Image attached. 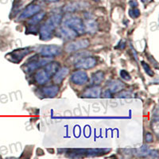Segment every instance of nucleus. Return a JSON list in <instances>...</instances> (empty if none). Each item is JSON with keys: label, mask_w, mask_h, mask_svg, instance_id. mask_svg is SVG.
<instances>
[{"label": "nucleus", "mask_w": 159, "mask_h": 159, "mask_svg": "<svg viewBox=\"0 0 159 159\" xmlns=\"http://www.w3.org/2000/svg\"><path fill=\"white\" fill-rule=\"evenodd\" d=\"M120 76L123 79L126 80H130V76L128 72L126 70H121L120 71Z\"/></svg>", "instance_id": "23"}, {"label": "nucleus", "mask_w": 159, "mask_h": 159, "mask_svg": "<svg viewBox=\"0 0 159 159\" xmlns=\"http://www.w3.org/2000/svg\"><path fill=\"white\" fill-rule=\"evenodd\" d=\"M142 65H143V69H144L145 72H147V74H148L150 76H154V72H153L151 68H150V66L146 63V62L142 61Z\"/></svg>", "instance_id": "21"}, {"label": "nucleus", "mask_w": 159, "mask_h": 159, "mask_svg": "<svg viewBox=\"0 0 159 159\" xmlns=\"http://www.w3.org/2000/svg\"><path fill=\"white\" fill-rule=\"evenodd\" d=\"M151 1H152V0H142V2H144V3H146V4L149 3V2H150Z\"/></svg>", "instance_id": "28"}, {"label": "nucleus", "mask_w": 159, "mask_h": 159, "mask_svg": "<svg viewBox=\"0 0 159 159\" xmlns=\"http://www.w3.org/2000/svg\"><path fill=\"white\" fill-rule=\"evenodd\" d=\"M45 12H38L37 13V14H35L34 15H33L32 17H31L30 19L29 20V24H30V25H36V24L39 23L41 21H42V19L44 18V17H45Z\"/></svg>", "instance_id": "19"}, {"label": "nucleus", "mask_w": 159, "mask_h": 159, "mask_svg": "<svg viewBox=\"0 0 159 159\" xmlns=\"http://www.w3.org/2000/svg\"><path fill=\"white\" fill-rule=\"evenodd\" d=\"M89 7V4L84 1H75L68 3L63 8V11L67 13H73L76 11L84 10Z\"/></svg>", "instance_id": "6"}, {"label": "nucleus", "mask_w": 159, "mask_h": 159, "mask_svg": "<svg viewBox=\"0 0 159 159\" xmlns=\"http://www.w3.org/2000/svg\"><path fill=\"white\" fill-rule=\"evenodd\" d=\"M102 96H103V97H104V98H111V92H110V90H109V89H107V91H105V92H103Z\"/></svg>", "instance_id": "25"}, {"label": "nucleus", "mask_w": 159, "mask_h": 159, "mask_svg": "<svg viewBox=\"0 0 159 159\" xmlns=\"http://www.w3.org/2000/svg\"><path fill=\"white\" fill-rule=\"evenodd\" d=\"M104 80V73L102 71H97L92 75L91 84L92 85H99Z\"/></svg>", "instance_id": "17"}, {"label": "nucleus", "mask_w": 159, "mask_h": 159, "mask_svg": "<svg viewBox=\"0 0 159 159\" xmlns=\"http://www.w3.org/2000/svg\"><path fill=\"white\" fill-rule=\"evenodd\" d=\"M45 2H58L60 0H44Z\"/></svg>", "instance_id": "27"}, {"label": "nucleus", "mask_w": 159, "mask_h": 159, "mask_svg": "<svg viewBox=\"0 0 159 159\" xmlns=\"http://www.w3.org/2000/svg\"><path fill=\"white\" fill-rule=\"evenodd\" d=\"M129 15L132 18H139L140 16V11L137 8H134V9H131L129 11Z\"/></svg>", "instance_id": "22"}, {"label": "nucleus", "mask_w": 159, "mask_h": 159, "mask_svg": "<svg viewBox=\"0 0 159 159\" xmlns=\"http://www.w3.org/2000/svg\"><path fill=\"white\" fill-rule=\"evenodd\" d=\"M84 24L85 32H88L89 34H95L98 30L97 22L92 18L87 19Z\"/></svg>", "instance_id": "14"}, {"label": "nucleus", "mask_w": 159, "mask_h": 159, "mask_svg": "<svg viewBox=\"0 0 159 159\" xmlns=\"http://www.w3.org/2000/svg\"><path fill=\"white\" fill-rule=\"evenodd\" d=\"M25 69L24 71L25 72H31L33 71H34L35 69H37L38 68L40 67L39 63H38V60H32L31 61H30L29 63H27L26 65H25Z\"/></svg>", "instance_id": "20"}, {"label": "nucleus", "mask_w": 159, "mask_h": 159, "mask_svg": "<svg viewBox=\"0 0 159 159\" xmlns=\"http://www.w3.org/2000/svg\"><path fill=\"white\" fill-rule=\"evenodd\" d=\"M102 89L98 85H92V87L88 88L84 92L83 97L84 98H99L101 96Z\"/></svg>", "instance_id": "11"}, {"label": "nucleus", "mask_w": 159, "mask_h": 159, "mask_svg": "<svg viewBox=\"0 0 159 159\" xmlns=\"http://www.w3.org/2000/svg\"><path fill=\"white\" fill-rule=\"evenodd\" d=\"M31 52V49L30 48H23V49H17V50L13 51L12 52L9 53L6 57L7 58L9 61L14 63H18L23 59L24 57L28 55Z\"/></svg>", "instance_id": "5"}, {"label": "nucleus", "mask_w": 159, "mask_h": 159, "mask_svg": "<svg viewBox=\"0 0 159 159\" xmlns=\"http://www.w3.org/2000/svg\"><path fill=\"white\" fill-rule=\"evenodd\" d=\"M62 49L61 46L56 45H44L39 49L40 54L45 57H52L58 56L61 53Z\"/></svg>", "instance_id": "3"}, {"label": "nucleus", "mask_w": 159, "mask_h": 159, "mask_svg": "<svg viewBox=\"0 0 159 159\" xmlns=\"http://www.w3.org/2000/svg\"><path fill=\"white\" fill-rule=\"evenodd\" d=\"M64 25L74 30L78 34H82L85 33L84 24L81 18L74 15H69L64 19Z\"/></svg>", "instance_id": "2"}, {"label": "nucleus", "mask_w": 159, "mask_h": 159, "mask_svg": "<svg viewBox=\"0 0 159 159\" xmlns=\"http://www.w3.org/2000/svg\"><path fill=\"white\" fill-rule=\"evenodd\" d=\"M34 79L38 84H45L49 80L50 76L45 69H40L35 73Z\"/></svg>", "instance_id": "12"}, {"label": "nucleus", "mask_w": 159, "mask_h": 159, "mask_svg": "<svg viewBox=\"0 0 159 159\" xmlns=\"http://www.w3.org/2000/svg\"><path fill=\"white\" fill-rule=\"evenodd\" d=\"M61 14H55L52 15L43 25H41L39 30L40 38L42 40H49L52 37V33L61 22Z\"/></svg>", "instance_id": "1"}, {"label": "nucleus", "mask_w": 159, "mask_h": 159, "mask_svg": "<svg viewBox=\"0 0 159 159\" xmlns=\"http://www.w3.org/2000/svg\"><path fill=\"white\" fill-rule=\"evenodd\" d=\"M96 63L97 62H96V58L92 57H86L82 58L77 62H76L75 66L76 69H89L95 67Z\"/></svg>", "instance_id": "7"}, {"label": "nucleus", "mask_w": 159, "mask_h": 159, "mask_svg": "<svg viewBox=\"0 0 159 159\" xmlns=\"http://www.w3.org/2000/svg\"><path fill=\"white\" fill-rule=\"evenodd\" d=\"M125 88V84L123 83L121 80H116L113 81L111 82L110 85H109V90L111 93H116L120 91L123 90Z\"/></svg>", "instance_id": "15"}, {"label": "nucleus", "mask_w": 159, "mask_h": 159, "mask_svg": "<svg viewBox=\"0 0 159 159\" xmlns=\"http://www.w3.org/2000/svg\"><path fill=\"white\" fill-rule=\"evenodd\" d=\"M57 35L62 39L70 40L77 37L78 34L66 25H63L57 31Z\"/></svg>", "instance_id": "10"}, {"label": "nucleus", "mask_w": 159, "mask_h": 159, "mask_svg": "<svg viewBox=\"0 0 159 159\" xmlns=\"http://www.w3.org/2000/svg\"><path fill=\"white\" fill-rule=\"evenodd\" d=\"M69 73V69L68 67H62L58 69L54 75H53V82L55 84H61L64 79L68 76Z\"/></svg>", "instance_id": "13"}, {"label": "nucleus", "mask_w": 159, "mask_h": 159, "mask_svg": "<svg viewBox=\"0 0 159 159\" xmlns=\"http://www.w3.org/2000/svg\"><path fill=\"white\" fill-rule=\"evenodd\" d=\"M45 69L49 73V76H53L57 71L59 69V63L57 62H49L45 66Z\"/></svg>", "instance_id": "18"}, {"label": "nucleus", "mask_w": 159, "mask_h": 159, "mask_svg": "<svg viewBox=\"0 0 159 159\" xmlns=\"http://www.w3.org/2000/svg\"><path fill=\"white\" fill-rule=\"evenodd\" d=\"M90 45V42L88 39H81L69 42L65 45V51L67 52H74L80 49H86Z\"/></svg>", "instance_id": "4"}, {"label": "nucleus", "mask_w": 159, "mask_h": 159, "mask_svg": "<svg viewBox=\"0 0 159 159\" xmlns=\"http://www.w3.org/2000/svg\"><path fill=\"white\" fill-rule=\"evenodd\" d=\"M145 139H146V142H147V143H152V142H153V139H154V138H153L152 134H150V133H147Z\"/></svg>", "instance_id": "24"}, {"label": "nucleus", "mask_w": 159, "mask_h": 159, "mask_svg": "<svg viewBox=\"0 0 159 159\" xmlns=\"http://www.w3.org/2000/svg\"><path fill=\"white\" fill-rule=\"evenodd\" d=\"M89 80L87 72L83 70L74 72L71 76V81L76 85H84Z\"/></svg>", "instance_id": "8"}, {"label": "nucleus", "mask_w": 159, "mask_h": 159, "mask_svg": "<svg viewBox=\"0 0 159 159\" xmlns=\"http://www.w3.org/2000/svg\"><path fill=\"white\" fill-rule=\"evenodd\" d=\"M93 1H95V2H99V0H93Z\"/></svg>", "instance_id": "29"}, {"label": "nucleus", "mask_w": 159, "mask_h": 159, "mask_svg": "<svg viewBox=\"0 0 159 159\" xmlns=\"http://www.w3.org/2000/svg\"><path fill=\"white\" fill-rule=\"evenodd\" d=\"M41 7L37 4H30L25 8L21 15L18 16V20H25L28 18H31L33 15H34L35 14L41 11Z\"/></svg>", "instance_id": "9"}, {"label": "nucleus", "mask_w": 159, "mask_h": 159, "mask_svg": "<svg viewBox=\"0 0 159 159\" xmlns=\"http://www.w3.org/2000/svg\"><path fill=\"white\" fill-rule=\"evenodd\" d=\"M59 92V87L57 85H50L42 89V92L44 95L48 97H54L58 94Z\"/></svg>", "instance_id": "16"}, {"label": "nucleus", "mask_w": 159, "mask_h": 159, "mask_svg": "<svg viewBox=\"0 0 159 159\" xmlns=\"http://www.w3.org/2000/svg\"><path fill=\"white\" fill-rule=\"evenodd\" d=\"M130 96V92H122L119 95L118 97H129Z\"/></svg>", "instance_id": "26"}]
</instances>
